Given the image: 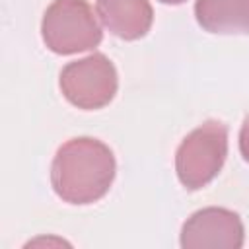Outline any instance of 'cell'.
Instances as JSON below:
<instances>
[{
	"mask_svg": "<svg viewBox=\"0 0 249 249\" xmlns=\"http://www.w3.org/2000/svg\"><path fill=\"white\" fill-rule=\"evenodd\" d=\"M117 171L111 148L91 136L64 142L51 165V185L68 204H91L107 195Z\"/></svg>",
	"mask_w": 249,
	"mask_h": 249,
	"instance_id": "cell-1",
	"label": "cell"
},
{
	"mask_svg": "<svg viewBox=\"0 0 249 249\" xmlns=\"http://www.w3.org/2000/svg\"><path fill=\"white\" fill-rule=\"evenodd\" d=\"M228 156V128L220 121H206L191 130L175 152V171L189 191L206 187L222 169Z\"/></svg>",
	"mask_w": 249,
	"mask_h": 249,
	"instance_id": "cell-2",
	"label": "cell"
},
{
	"mask_svg": "<svg viewBox=\"0 0 249 249\" xmlns=\"http://www.w3.org/2000/svg\"><path fill=\"white\" fill-rule=\"evenodd\" d=\"M41 37L49 51L74 54L97 47L103 31L86 0H54L43 14Z\"/></svg>",
	"mask_w": 249,
	"mask_h": 249,
	"instance_id": "cell-3",
	"label": "cell"
},
{
	"mask_svg": "<svg viewBox=\"0 0 249 249\" xmlns=\"http://www.w3.org/2000/svg\"><path fill=\"white\" fill-rule=\"evenodd\" d=\"M58 86L74 107L93 111L111 103L119 88V78L115 64L103 53H91L68 62L60 70Z\"/></svg>",
	"mask_w": 249,
	"mask_h": 249,
	"instance_id": "cell-4",
	"label": "cell"
},
{
	"mask_svg": "<svg viewBox=\"0 0 249 249\" xmlns=\"http://www.w3.org/2000/svg\"><path fill=\"white\" fill-rule=\"evenodd\" d=\"M243 239L245 230L237 212L208 206L187 218L179 241L183 249H239Z\"/></svg>",
	"mask_w": 249,
	"mask_h": 249,
	"instance_id": "cell-5",
	"label": "cell"
},
{
	"mask_svg": "<svg viewBox=\"0 0 249 249\" xmlns=\"http://www.w3.org/2000/svg\"><path fill=\"white\" fill-rule=\"evenodd\" d=\"M95 8L105 29L124 41L144 37L154 21L148 0H95Z\"/></svg>",
	"mask_w": 249,
	"mask_h": 249,
	"instance_id": "cell-6",
	"label": "cell"
},
{
	"mask_svg": "<svg viewBox=\"0 0 249 249\" xmlns=\"http://www.w3.org/2000/svg\"><path fill=\"white\" fill-rule=\"evenodd\" d=\"M198 25L218 35H249V0H196Z\"/></svg>",
	"mask_w": 249,
	"mask_h": 249,
	"instance_id": "cell-7",
	"label": "cell"
},
{
	"mask_svg": "<svg viewBox=\"0 0 249 249\" xmlns=\"http://www.w3.org/2000/svg\"><path fill=\"white\" fill-rule=\"evenodd\" d=\"M239 152H241L243 160L249 163V113L243 119V124L239 130Z\"/></svg>",
	"mask_w": 249,
	"mask_h": 249,
	"instance_id": "cell-8",
	"label": "cell"
},
{
	"mask_svg": "<svg viewBox=\"0 0 249 249\" xmlns=\"http://www.w3.org/2000/svg\"><path fill=\"white\" fill-rule=\"evenodd\" d=\"M160 2H163V4H183L185 0H160Z\"/></svg>",
	"mask_w": 249,
	"mask_h": 249,
	"instance_id": "cell-9",
	"label": "cell"
}]
</instances>
